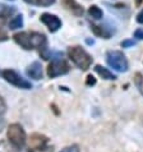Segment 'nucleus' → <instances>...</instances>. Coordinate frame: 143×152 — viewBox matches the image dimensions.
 Returning a JSON list of instances; mask_svg holds the SVG:
<instances>
[{
    "mask_svg": "<svg viewBox=\"0 0 143 152\" xmlns=\"http://www.w3.org/2000/svg\"><path fill=\"white\" fill-rule=\"evenodd\" d=\"M27 4L31 5H39V7H50L53 5L56 0H24Z\"/></svg>",
    "mask_w": 143,
    "mask_h": 152,
    "instance_id": "obj_16",
    "label": "nucleus"
},
{
    "mask_svg": "<svg viewBox=\"0 0 143 152\" xmlns=\"http://www.w3.org/2000/svg\"><path fill=\"white\" fill-rule=\"evenodd\" d=\"M26 73L29 78L36 79V81H40L42 78V65H41L40 61H33L31 65L27 68Z\"/></svg>",
    "mask_w": 143,
    "mask_h": 152,
    "instance_id": "obj_10",
    "label": "nucleus"
},
{
    "mask_svg": "<svg viewBox=\"0 0 143 152\" xmlns=\"http://www.w3.org/2000/svg\"><path fill=\"white\" fill-rule=\"evenodd\" d=\"M5 111H7V104L3 100V97H0V115H3Z\"/></svg>",
    "mask_w": 143,
    "mask_h": 152,
    "instance_id": "obj_21",
    "label": "nucleus"
},
{
    "mask_svg": "<svg viewBox=\"0 0 143 152\" xmlns=\"http://www.w3.org/2000/svg\"><path fill=\"white\" fill-rule=\"evenodd\" d=\"M68 56L72 61L74 63V65H77L79 69L87 70L92 65L93 58L81 46H70L68 49Z\"/></svg>",
    "mask_w": 143,
    "mask_h": 152,
    "instance_id": "obj_2",
    "label": "nucleus"
},
{
    "mask_svg": "<svg viewBox=\"0 0 143 152\" xmlns=\"http://www.w3.org/2000/svg\"><path fill=\"white\" fill-rule=\"evenodd\" d=\"M134 45H136V41H133V40H124L121 42V46H123V48H132Z\"/></svg>",
    "mask_w": 143,
    "mask_h": 152,
    "instance_id": "obj_20",
    "label": "nucleus"
},
{
    "mask_svg": "<svg viewBox=\"0 0 143 152\" xmlns=\"http://www.w3.org/2000/svg\"><path fill=\"white\" fill-rule=\"evenodd\" d=\"M141 3H142V0H136V4H137V5H141Z\"/></svg>",
    "mask_w": 143,
    "mask_h": 152,
    "instance_id": "obj_26",
    "label": "nucleus"
},
{
    "mask_svg": "<svg viewBox=\"0 0 143 152\" xmlns=\"http://www.w3.org/2000/svg\"><path fill=\"white\" fill-rule=\"evenodd\" d=\"M1 75L8 83L13 84V86L18 87V88H22V90H31L32 88V83L27 81L26 78H23L22 75L19 73H17L15 70L5 69L1 72Z\"/></svg>",
    "mask_w": 143,
    "mask_h": 152,
    "instance_id": "obj_6",
    "label": "nucleus"
},
{
    "mask_svg": "<svg viewBox=\"0 0 143 152\" xmlns=\"http://www.w3.org/2000/svg\"><path fill=\"white\" fill-rule=\"evenodd\" d=\"M88 14H90V17H92L93 19H101L104 17L102 10H101L100 7H97V5H91L88 8Z\"/></svg>",
    "mask_w": 143,
    "mask_h": 152,
    "instance_id": "obj_15",
    "label": "nucleus"
},
{
    "mask_svg": "<svg viewBox=\"0 0 143 152\" xmlns=\"http://www.w3.org/2000/svg\"><path fill=\"white\" fill-rule=\"evenodd\" d=\"M137 22H138V23H141V24L143 23V9L139 12V14L137 15Z\"/></svg>",
    "mask_w": 143,
    "mask_h": 152,
    "instance_id": "obj_25",
    "label": "nucleus"
},
{
    "mask_svg": "<svg viewBox=\"0 0 143 152\" xmlns=\"http://www.w3.org/2000/svg\"><path fill=\"white\" fill-rule=\"evenodd\" d=\"M134 82H136V86L138 87L139 92L143 95V74L136 73V78H134Z\"/></svg>",
    "mask_w": 143,
    "mask_h": 152,
    "instance_id": "obj_18",
    "label": "nucleus"
},
{
    "mask_svg": "<svg viewBox=\"0 0 143 152\" xmlns=\"http://www.w3.org/2000/svg\"><path fill=\"white\" fill-rule=\"evenodd\" d=\"M0 152H17V148H14L9 142L0 141Z\"/></svg>",
    "mask_w": 143,
    "mask_h": 152,
    "instance_id": "obj_17",
    "label": "nucleus"
},
{
    "mask_svg": "<svg viewBox=\"0 0 143 152\" xmlns=\"http://www.w3.org/2000/svg\"><path fill=\"white\" fill-rule=\"evenodd\" d=\"M134 37L138 40H143V29H137V31L134 32Z\"/></svg>",
    "mask_w": 143,
    "mask_h": 152,
    "instance_id": "obj_24",
    "label": "nucleus"
},
{
    "mask_svg": "<svg viewBox=\"0 0 143 152\" xmlns=\"http://www.w3.org/2000/svg\"><path fill=\"white\" fill-rule=\"evenodd\" d=\"M14 41L20 48L24 50H33V49H46L47 40L44 33L39 32H18L13 36Z\"/></svg>",
    "mask_w": 143,
    "mask_h": 152,
    "instance_id": "obj_1",
    "label": "nucleus"
},
{
    "mask_svg": "<svg viewBox=\"0 0 143 152\" xmlns=\"http://www.w3.org/2000/svg\"><path fill=\"white\" fill-rule=\"evenodd\" d=\"M8 39H9V36H8V33L4 31L3 28H0V42H3V41H7Z\"/></svg>",
    "mask_w": 143,
    "mask_h": 152,
    "instance_id": "obj_23",
    "label": "nucleus"
},
{
    "mask_svg": "<svg viewBox=\"0 0 143 152\" xmlns=\"http://www.w3.org/2000/svg\"><path fill=\"white\" fill-rule=\"evenodd\" d=\"M7 138L9 143L17 150H22L24 145H26L27 137L26 132H24L23 126L18 123H13L8 126L7 129Z\"/></svg>",
    "mask_w": 143,
    "mask_h": 152,
    "instance_id": "obj_3",
    "label": "nucleus"
},
{
    "mask_svg": "<svg viewBox=\"0 0 143 152\" xmlns=\"http://www.w3.org/2000/svg\"><path fill=\"white\" fill-rule=\"evenodd\" d=\"M63 7L65 8L68 12H70L72 14H74L75 17H82L85 13V9L81 4H78L75 0H61Z\"/></svg>",
    "mask_w": 143,
    "mask_h": 152,
    "instance_id": "obj_9",
    "label": "nucleus"
},
{
    "mask_svg": "<svg viewBox=\"0 0 143 152\" xmlns=\"http://www.w3.org/2000/svg\"><path fill=\"white\" fill-rule=\"evenodd\" d=\"M23 26V15L22 14H17L15 17L10 19L9 22V28L10 29H17V28H20Z\"/></svg>",
    "mask_w": 143,
    "mask_h": 152,
    "instance_id": "obj_14",
    "label": "nucleus"
},
{
    "mask_svg": "<svg viewBox=\"0 0 143 152\" xmlns=\"http://www.w3.org/2000/svg\"><path fill=\"white\" fill-rule=\"evenodd\" d=\"M106 61L109 66H111L112 69L120 72V73H125L129 68V63L125 55L117 50H111V51L106 53Z\"/></svg>",
    "mask_w": 143,
    "mask_h": 152,
    "instance_id": "obj_4",
    "label": "nucleus"
},
{
    "mask_svg": "<svg viewBox=\"0 0 143 152\" xmlns=\"http://www.w3.org/2000/svg\"><path fill=\"white\" fill-rule=\"evenodd\" d=\"M1 125H3V119H0V128H1Z\"/></svg>",
    "mask_w": 143,
    "mask_h": 152,
    "instance_id": "obj_27",
    "label": "nucleus"
},
{
    "mask_svg": "<svg viewBox=\"0 0 143 152\" xmlns=\"http://www.w3.org/2000/svg\"><path fill=\"white\" fill-rule=\"evenodd\" d=\"M40 20L49 28L50 32H56L58 29L61 27V20L59 19V17L54 15V14H50V13L41 14Z\"/></svg>",
    "mask_w": 143,
    "mask_h": 152,
    "instance_id": "obj_8",
    "label": "nucleus"
},
{
    "mask_svg": "<svg viewBox=\"0 0 143 152\" xmlns=\"http://www.w3.org/2000/svg\"><path fill=\"white\" fill-rule=\"evenodd\" d=\"M95 72L100 75V77H102L104 79H107V81H115V79L117 78L112 72H110L107 68H104V66H101V65H96Z\"/></svg>",
    "mask_w": 143,
    "mask_h": 152,
    "instance_id": "obj_11",
    "label": "nucleus"
},
{
    "mask_svg": "<svg viewBox=\"0 0 143 152\" xmlns=\"http://www.w3.org/2000/svg\"><path fill=\"white\" fill-rule=\"evenodd\" d=\"M86 84H87V86H95V84H96V78L93 77V75H88V77H87V82H86Z\"/></svg>",
    "mask_w": 143,
    "mask_h": 152,
    "instance_id": "obj_22",
    "label": "nucleus"
},
{
    "mask_svg": "<svg viewBox=\"0 0 143 152\" xmlns=\"http://www.w3.org/2000/svg\"><path fill=\"white\" fill-rule=\"evenodd\" d=\"M14 12H15L14 7H9L7 4H0V18H3V19L9 18V17L14 14Z\"/></svg>",
    "mask_w": 143,
    "mask_h": 152,
    "instance_id": "obj_13",
    "label": "nucleus"
},
{
    "mask_svg": "<svg viewBox=\"0 0 143 152\" xmlns=\"http://www.w3.org/2000/svg\"><path fill=\"white\" fill-rule=\"evenodd\" d=\"M91 31L93 32L97 37H102V39H110V36H111V32L109 31L106 27H104V26L92 24V26H91Z\"/></svg>",
    "mask_w": 143,
    "mask_h": 152,
    "instance_id": "obj_12",
    "label": "nucleus"
},
{
    "mask_svg": "<svg viewBox=\"0 0 143 152\" xmlns=\"http://www.w3.org/2000/svg\"><path fill=\"white\" fill-rule=\"evenodd\" d=\"M59 152H81V150H79V147L77 145H72V146H68V147H65V148H63Z\"/></svg>",
    "mask_w": 143,
    "mask_h": 152,
    "instance_id": "obj_19",
    "label": "nucleus"
},
{
    "mask_svg": "<svg viewBox=\"0 0 143 152\" xmlns=\"http://www.w3.org/2000/svg\"><path fill=\"white\" fill-rule=\"evenodd\" d=\"M49 143V138L40 133H33L28 139V146L31 150L35 151H44Z\"/></svg>",
    "mask_w": 143,
    "mask_h": 152,
    "instance_id": "obj_7",
    "label": "nucleus"
},
{
    "mask_svg": "<svg viewBox=\"0 0 143 152\" xmlns=\"http://www.w3.org/2000/svg\"><path fill=\"white\" fill-rule=\"evenodd\" d=\"M63 54H58L56 58H53L51 63L47 66V75L50 78H56L59 75H64L69 72L70 66L64 59H61Z\"/></svg>",
    "mask_w": 143,
    "mask_h": 152,
    "instance_id": "obj_5",
    "label": "nucleus"
}]
</instances>
